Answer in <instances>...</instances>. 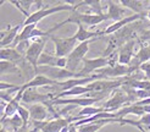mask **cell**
I'll use <instances>...</instances> for the list:
<instances>
[{"instance_id": "1", "label": "cell", "mask_w": 150, "mask_h": 132, "mask_svg": "<svg viewBox=\"0 0 150 132\" xmlns=\"http://www.w3.org/2000/svg\"><path fill=\"white\" fill-rule=\"evenodd\" d=\"M106 20H109L108 13H89V12L82 13V12H78L77 10H74L72 11V13H70V16L66 20L57 23V27L61 28L67 23H76L77 26L82 25L84 27H94Z\"/></svg>"}, {"instance_id": "2", "label": "cell", "mask_w": 150, "mask_h": 132, "mask_svg": "<svg viewBox=\"0 0 150 132\" xmlns=\"http://www.w3.org/2000/svg\"><path fill=\"white\" fill-rule=\"evenodd\" d=\"M77 10L76 6L70 5V4H59L56 6H51V7H43L40 10H37L34 12H32L29 16L22 22L23 26H28V25H38V22H40L44 17H48L52 13H56V12H62V11H74Z\"/></svg>"}, {"instance_id": "3", "label": "cell", "mask_w": 150, "mask_h": 132, "mask_svg": "<svg viewBox=\"0 0 150 132\" xmlns=\"http://www.w3.org/2000/svg\"><path fill=\"white\" fill-rule=\"evenodd\" d=\"M93 40L89 42H83V43H78V45L76 47L72 53L67 57V66L66 69L70 70L72 72H78L82 67V64H83V60L86 59V55L89 50V45Z\"/></svg>"}, {"instance_id": "4", "label": "cell", "mask_w": 150, "mask_h": 132, "mask_svg": "<svg viewBox=\"0 0 150 132\" xmlns=\"http://www.w3.org/2000/svg\"><path fill=\"white\" fill-rule=\"evenodd\" d=\"M50 38L49 37H43V38H37L31 40V45H29L27 53L25 55L26 61L33 67V71L35 72L37 69H38V60L40 55L44 53V48H45L47 43Z\"/></svg>"}, {"instance_id": "5", "label": "cell", "mask_w": 150, "mask_h": 132, "mask_svg": "<svg viewBox=\"0 0 150 132\" xmlns=\"http://www.w3.org/2000/svg\"><path fill=\"white\" fill-rule=\"evenodd\" d=\"M50 40L54 43V48H55V55L59 57H69V55L72 51L76 49L77 44V38L76 35L72 37H67V38H61V37H55V35H50Z\"/></svg>"}, {"instance_id": "6", "label": "cell", "mask_w": 150, "mask_h": 132, "mask_svg": "<svg viewBox=\"0 0 150 132\" xmlns=\"http://www.w3.org/2000/svg\"><path fill=\"white\" fill-rule=\"evenodd\" d=\"M131 105V101H129V97L121 87L115 89L112 92L111 97L105 101L104 104V109L106 110L108 113H116L118 110H121L125 106H128Z\"/></svg>"}, {"instance_id": "7", "label": "cell", "mask_w": 150, "mask_h": 132, "mask_svg": "<svg viewBox=\"0 0 150 132\" xmlns=\"http://www.w3.org/2000/svg\"><path fill=\"white\" fill-rule=\"evenodd\" d=\"M55 98L54 93H40L37 91V88H28L22 94L21 103L23 104H44L49 103Z\"/></svg>"}, {"instance_id": "8", "label": "cell", "mask_w": 150, "mask_h": 132, "mask_svg": "<svg viewBox=\"0 0 150 132\" xmlns=\"http://www.w3.org/2000/svg\"><path fill=\"white\" fill-rule=\"evenodd\" d=\"M109 60L108 57H95V59H84L83 64H82V67L78 71L83 77H91L94 75V72L99 71L104 67L109 66Z\"/></svg>"}, {"instance_id": "9", "label": "cell", "mask_w": 150, "mask_h": 132, "mask_svg": "<svg viewBox=\"0 0 150 132\" xmlns=\"http://www.w3.org/2000/svg\"><path fill=\"white\" fill-rule=\"evenodd\" d=\"M98 98H89V97H78V98H54L51 100L52 105H74V106H93L94 103L100 101Z\"/></svg>"}, {"instance_id": "10", "label": "cell", "mask_w": 150, "mask_h": 132, "mask_svg": "<svg viewBox=\"0 0 150 132\" xmlns=\"http://www.w3.org/2000/svg\"><path fill=\"white\" fill-rule=\"evenodd\" d=\"M38 66H50V67L66 69L67 57H59L55 54H50L48 51H44L38 60Z\"/></svg>"}, {"instance_id": "11", "label": "cell", "mask_w": 150, "mask_h": 132, "mask_svg": "<svg viewBox=\"0 0 150 132\" xmlns=\"http://www.w3.org/2000/svg\"><path fill=\"white\" fill-rule=\"evenodd\" d=\"M71 123H73L72 116L48 120V121H45V123H44L42 132H61L66 126H69Z\"/></svg>"}, {"instance_id": "12", "label": "cell", "mask_w": 150, "mask_h": 132, "mask_svg": "<svg viewBox=\"0 0 150 132\" xmlns=\"http://www.w3.org/2000/svg\"><path fill=\"white\" fill-rule=\"evenodd\" d=\"M60 82L54 79H50L43 75H35L32 79H29L28 82H26L25 84L21 86L22 91H26L28 88H39V87H56L59 86Z\"/></svg>"}, {"instance_id": "13", "label": "cell", "mask_w": 150, "mask_h": 132, "mask_svg": "<svg viewBox=\"0 0 150 132\" xmlns=\"http://www.w3.org/2000/svg\"><path fill=\"white\" fill-rule=\"evenodd\" d=\"M144 15H139V13H133V15H129V16L125 17L123 20L121 21H117V22H114V23H111L109 27H106L104 29V34L108 35V34H114L116 32H118L121 28L128 26L129 23H134L137 20H140L143 18Z\"/></svg>"}, {"instance_id": "14", "label": "cell", "mask_w": 150, "mask_h": 132, "mask_svg": "<svg viewBox=\"0 0 150 132\" xmlns=\"http://www.w3.org/2000/svg\"><path fill=\"white\" fill-rule=\"evenodd\" d=\"M134 45H136V40L131 39L120 48V50H118V64L126 65V66H128L131 64L134 55H136L134 54Z\"/></svg>"}, {"instance_id": "15", "label": "cell", "mask_w": 150, "mask_h": 132, "mask_svg": "<svg viewBox=\"0 0 150 132\" xmlns=\"http://www.w3.org/2000/svg\"><path fill=\"white\" fill-rule=\"evenodd\" d=\"M21 23L16 25V26H10L7 25V28L5 31H1L0 35H1V48H9V45L11 43H15L17 39V37L20 34V28H21Z\"/></svg>"}, {"instance_id": "16", "label": "cell", "mask_w": 150, "mask_h": 132, "mask_svg": "<svg viewBox=\"0 0 150 132\" xmlns=\"http://www.w3.org/2000/svg\"><path fill=\"white\" fill-rule=\"evenodd\" d=\"M32 122H43L48 119L49 109L44 104H32L28 106Z\"/></svg>"}, {"instance_id": "17", "label": "cell", "mask_w": 150, "mask_h": 132, "mask_svg": "<svg viewBox=\"0 0 150 132\" xmlns=\"http://www.w3.org/2000/svg\"><path fill=\"white\" fill-rule=\"evenodd\" d=\"M74 35H76L78 43H83V42H89V40L96 39L105 34H104V31H88L84 26L78 25V31L76 32Z\"/></svg>"}, {"instance_id": "18", "label": "cell", "mask_w": 150, "mask_h": 132, "mask_svg": "<svg viewBox=\"0 0 150 132\" xmlns=\"http://www.w3.org/2000/svg\"><path fill=\"white\" fill-rule=\"evenodd\" d=\"M22 60H26L16 48H1L0 50V61H10L17 64Z\"/></svg>"}, {"instance_id": "19", "label": "cell", "mask_w": 150, "mask_h": 132, "mask_svg": "<svg viewBox=\"0 0 150 132\" xmlns=\"http://www.w3.org/2000/svg\"><path fill=\"white\" fill-rule=\"evenodd\" d=\"M125 13H126V10H125V7L121 4L111 1V0L108 1V16H109V20H114V22L121 21L125 17H127V16H125Z\"/></svg>"}, {"instance_id": "20", "label": "cell", "mask_w": 150, "mask_h": 132, "mask_svg": "<svg viewBox=\"0 0 150 132\" xmlns=\"http://www.w3.org/2000/svg\"><path fill=\"white\" fill-rule=\"evenodd\" d=\"M122 119H104V120H99L95 122H91L83 125V126L78 127V132H98L100 128H103L105 125L111 123V122H121Z\"/></svg>"}, {"instance_id": "21", "label": "cell", "mask_w": 150, "mask_h": 132, "mask_svg": "<svg viewBox=\"0 0 150 132\" xmlns=\"http://www.w3.org/2000/svg\"><path fill=\"white\" fill-rule=\"evenodd\" d=\"M125 9L132 10L133 12L139 13V15H144V9H145V4L146 1H140V0H120L118 1Z\"/></svg>"}, {"instance_id": "22", "label": "cell", "mask_w": 150, "mask_h": 132, "mask_svg": "<svg viewBox=\"0 0 150 132\" xmlns=\"http://www.w3.org/2000/svg\"><path fill=\"white\" fill-rule=\"evenodd\" d=\"M0 71H1V75H6V73H12L13 75V73L20 72V67L15 62L0 61Z\"/></svg>"}, {"instance_id": "23", "label": "cell", "mask_w": 150, "mask_h": 132, "mask_svg": "<svg viewBox=\"0 0 150 132\" xmlns=\"http://www.w3.org/2000/svg\"><path fill=\"white\" fill-rule=\"evenodd\" d=\"M17 114L21 116L22 121H23L25 126H28V123L31 122V114H29V110L28 108H25L23 105H20L18 106V110H17Z\"/></svg>"}, {"instance_id": "24", "label": "cell", "mask_w": 150, "mask_h": 132, "mask_svg": "<svg viewBox=\"0 0 150 132\" xmlns=\"http://www.w3.org/2000/svg\"><path fill=\"white\" fill-rule=\"evenodd\" d=\"M11 5H13L15 7H16V9L20 11V12H22V15H23V16H25V20L29 16V15H31V13H29V12H27L25 9H23V7H22L21 6V4H20V1H16V0H11V1H9Z\"/></svg>"}, {"instance_id": "25", "label": "cell", "mask_w": 150, "mask_h": 132, "mask_svg": "<svg viewBox=\"0 0 150 132\" xmlns=\"http://www.w3.org/2000/svg\"><path fill=\"white\" fill-rule=\"evenodd\" d=\"M139 121L142 122V125H143L145 128H148L150 131V114H144L143 116H140Z\"/></svg>"}, {"instance_id": "26", "label": "cell", "mask_w": 150, "mask_h": 132, "mask_svg": "<svg viewBox=\"0 0 150 132\" xmlns=\"http://www.w3.org/2000/svg\"><path fill=\"white\" fill-rule=\"evenodd\" d=\"M15 87H17V86H16V84H11V83L1 82V83H0V91L4 92L5 89H6V91H7V89H12V88H15Z\"/></svg>"}, {"instance_id": "27", "label": "cell", "mask_w": 150, "mask_h": 132, "mask_svg": "<svg viewBox=\"0 0 150 132\" xmlns=\"http://www.w3.org/2000/svg\"><path fill=\"white\" fill-rule=\"evenodd\" d=\"M69 132H78V127L74 126V123H71L69 126Z\"/></svg>"}, {"instance_id": "28", "label": "cell", "mask_w": 150, "mask_h": 132, "mask_svg": "<svg viewBox=\"0 0 150 132\" xmlns=\"http://www.w3.org/2000/svg\"><path fill=\"white\" fill-rule=\"evenodd\" d=\"M15 132H29V130H28V126H23V127H21L20 130L15 131Z\"/></svg>"}, {"instance_id": "29", "label": "cell", "mask_w": 150, "mask_h": 132, "mask_svg": "<svg viewBox=\"0 0 150 132\" xmlns=\"http://www.w3.org/2000/svg\"><path fill=\"white\" fill-rule=\"evenodd\" d=\"M145 17H146V20L150 22V10H148V11L145 12Z\"/></svg>"}]
</instances>
